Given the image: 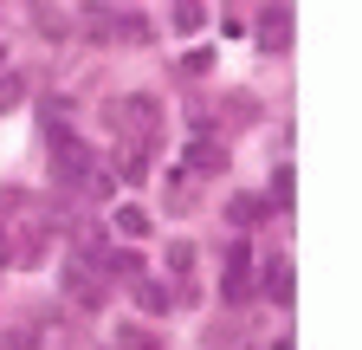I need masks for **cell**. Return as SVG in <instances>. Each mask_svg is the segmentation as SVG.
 Instances as JSON below:
<instances>
[{"instance_id": "obj_15", "label": "cell", "mask_w": 362, "mask_h": 350, "mask_svg": "<svg viewBox=\"0 0 362 350\" xmlns=\"http://www.w3.org/2000/svg\"><path fill=\"white\" fill-rule=\"evenodd\" d=\"M33 20H39L45 39H65V13H59V7H33Z\"/></svg>"}, {"instance_id": "obj_10", "label": "cell", "mask_w": 362, "mask_h": 350, "mask_svg": "<svg viewBox=\"0 0 362 350\" xmlns=\"http://www.w3.org/2000/svg\"><path fill=\"white\" fill-rule=\"evenodd\" d=\"M117 169H123V182L143 188V182H149V149H143V143H129V149L117 156Z\"/></svg>"}, {"instance_id": "obj_8", "label": "cell", "mask_w": 362, "mask_h": 350, "mask_svg": "<svg viewBox=\"0 0 362 350\" xmlns=\"http://www.w3.org/2000/svg\"><path fill=\"white\" fill-rule=\"evenodd\" d=\"M65 292H71L78 305H90V312H98V305H104V286H98V273H90V266H71V279H65Z\"/></svg>"}, {"instance_id": "obj_16", "label": "cell", "mask_w": 362, "mask_h": 350, "mask_svg": "<svg viewBox=\"0 0 362 350\" xmlns=\"http://www.w3.org/2000/svg\"><path fill=\"white\" fill-rule=\"evenodd\" d=\"M233 221H240V227H252V221H265V201H252V195H240V201H233Z\"/></svg>"}, {"instance_id": "obj_9", "label": "cell", "mask_w": 362, "mask_h": 350, "mask_svg": "<svg viewBox=\"0 0 362 350\" xmlns=\"http://www.w3.org/2000/svg\"><path fill=\"white\" fill-rule=\"evenodd\" d=\"M285 26H291L285 7H272V13L259 20V46H265V52H285Z\"/></svg>"}, {"instance_id": "obj_12", "label": "cell", "mask_w": 362, "mask_h": 350, "mask_svg": "<svg viewBox=\"0 0 362 350\" xmlns=\"http://www.w3.org/2000/svg\"><path fill=\"white\" fill-rule=\"evenodd\" d=\"M117 234L123 240H149V208H117Z\"/></svg>"}, {"instance_id": "obj_3", "label": "cell", "mask_w": 362, "mask_h": 350, "mask_svg": "<svg viewBox=\"0 0 362 350\" xmlns=\"http://www.w3.org/2000/svg\"><path fill=\"white\" fill-rule=\"evenodd\" d=\"M84 33H90V39H117V46H136V39H149V20L110 13V7H90V13H84Z\"/></svg>"}, {"instance_id": "obj_2", "label": "cell", "mask_w": 362, "mask_h": 350, "mask_svg": "<svg viewBox=\"0 0 362 350\" xmlns=\"http://www.w3.org/2000/svg\"><path fill=\"white\" fill-rule=\"evenodd\" d=\"M104 117H110L117 130H129V137H143V149H149V137L162 130V104H156V98H117Z\"/></svg>"}, {"instance_id": "obj_5", "label": "cell", "mask_w": 362, "mask_h": 350, "mask_svg": "<svg viewBox=\"0 0 362 350\" xmlns=\"http://www.w3.org/2000/svg\"><path fill=\"white\" fill-rule=\"evenodd\" d=\"M226 169V143L220 137H194L188 143V175H220Z\"/></svg>"}, {"instance_id": "obj_13", "label": "cell", "mask_w": 362, "mask_h": 350, "mask_svg": "<svg viewBox=\"0 0 362 350\" xmlns=\"http://www.w3.org/2000/svg\"><path fill=\"white\" fill-rule=\"evenodd\" d=\"M175 26L181 33H201L207 26V7H201V0H175Z\"/></svg>"}, {"instance_id": "obj_4", "label": "cell", "mask_w": 362, "mask_h": 350, "mask_svg": "<svg viewBox=\"0 0 362 350\" xmlns=\"http://www.w3.org/2000/svg\"><path fill=\"white\" fill-rule=\"evenodd\" d=\"M220 298H226V305H246V298H252V247H246V240L226 253V286H220Z\"/></svg>"}, {"instance_id": "obj_14", "label": "cell", "mask_w": 362, "mask_h": 350, "mask_svg": "<svg viewBox=\"0 0 362 350\" xmlns=\"http://www.w3.org/2000/svg\"><path fill=\"white\" fill-rule=\"evenodd\" d=\"M194 240H168V273H194Z\"/></svg>"}, {"instance_id": "obj_17", "label": "cell", "mask_w": 362, "mask_h": 350, "mask_svg": "<svg viewBox=\"0 0 362 350\" xmlns=\"http://www.w3.org/2000/svg\"><path fill=\"white\" fill-rule=\"evenodd\" d=\"M0 350H39V344H33V331L20 324V331H7V337H0Z\"/></svg>"}, {"instance_id": "obj_18", "label": "cell", "mask_w": 362, "mask_h": 350, "mask_svg": "<svg viewBox=\"0 0 362 350\" xmlns=\"http://www.w3.org/2000/svg\"><path fill=\"white\" fill-rule=\"evenodd\" d=\"M7 104H20V78H0V111Z\"/></svg>"}, {"instance_id": "obj_1", "label": "cell", "mask_w": 362, "mask_h": 350, "mask_svg": "<svg viewBox=\"0 0 362 350\" xmlns=\"http://www.w3.org/2000/svg\"><path fill=\"white\" fill-rule=\"evenodd\" d=\"M45 156H52V175H59L65 188H78L84 175H90V149L78 143V130H65V123L45 130Z\"/></svg>"}, {"instance_id": "obj_6", "label": "cell", "mask_w": 362, "mask_h": 350, "mask_svg": "<svg viewBox=\"0 0 362 350\" xmlns=\"http://www.w3.org/2000/svg\"><path fill=\"white\" fill-rule=\"evenodd\" d=\"M129 298H136V312H149V318H162L168 305H175V292L156 286V279H129Z\"/></svg>"}, {"instance_id": "obj_19", "label": "cell", "mask_w": 362, "mask_h": 350, "mask_svg": "<svg viewBox=\"0 0 362 350\" xmlns=\"http://www.w3.org/2000/svg\"><path fill=\"white\" fill-rule=\"evenodd\" d=\"M123 344H129V350H156V337H149V331H123Z\"/></svg>"}, {"instance_id": "obj_20", "label": "cell", "mask_w": 362, "mask_h": 350, "mask_svg": "<svg viewBox=\"0 0 362 350\" xmlns=\"http://www.w3.org/2000/svg\"><path fill=\"white\" fill-rule=\"evenodd\" d=\"M7 253H13V247H7V234H0V266H7Z\"/></svg>"}, {"instance_id": "obj_7", "label": "cell", "mask_w": 362, "mask_h": 350, "mask_svg": "<svg viewBox=\"0 0 362 350\" xmlns=\"http://www.w3.org/2000/svg\"><path fill=\"white\" fill-rule=\"evenodd\" d=\"M265 298L272 305H291V259H279V253L265 259Z\"/></svg>"}, {"instance_id": "obj_11", "label": "cell", "mask_w": 362, "mask_h": 350, "mask_svg": "<svg viewBox=\"0 0 362 350\" xmlns=\"http://www.w3.org/2000/svg\"><path fill=\"white\" fill-rule=\"evenodd\" d=\"M20 240H26V247H13V253H7V266H39V259L52 253V240H45V234H20Z\"/></svg>"}]
</instances>
